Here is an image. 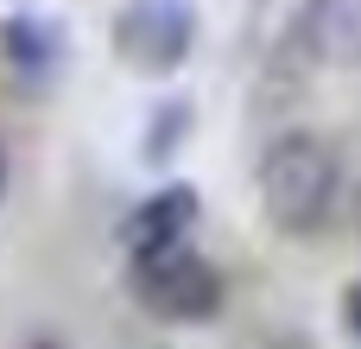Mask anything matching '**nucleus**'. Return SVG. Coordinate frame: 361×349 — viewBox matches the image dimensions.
Returning <instances> with one entry per match:
<instances>
[{
    "instance_id": "obj_1",
    "label": "nucleus",
    "mask_w": 361,
    "mask_h": 349,
    "mask_svg": "<svg viewBox=\"0 0 361 349\" xmlns=\"http://www.w3.org/2000/svg\"><path fill=\"white\" fill-rule=\"evenodd\" d=\"M343 165L317 134H279L260 159V210L286 235H317L336 210Z\"/></svg>"
},
{
    "instance_id": "obj_2",
    "label": "nucleus",
    "mask_w": 361,
    "mask_h": 349,
    "mask_svg": "<svg viewBox=\"0 0 361 349\" xmlns=\"http://www.w3.org/2000/svg\"><path fill=\"white\" fill-rule=\"evenodd\" d=\"M127 292L159 324H209L222 312V273L197 248H184V242L127 261Z\"/></svg>"
},
{
    "instance_id": "obj_3",
    "label": "nucleus",
    "mask_w": 361,
    "mask_h": 349,
    "mask_svg": "<svg viewBox=\"0 0 361 349\" xmlns=\"http://www.w3.org/2000/svg\"><path fill=\"white\" fill-rule=\"evenodd\" d=\"M108 45L133 76L165 83L184 70V57L197 45V13H190V0H127L108 25Z\"/></svg>"
},
{
    "instance_id": "obj_4",
    "label": "nucleus",
    "mask_w": 361,
    "mask_h": 349,
    "mask_svg": "<svg viewBox=\"0 0 361 349\" xmlns=\"http://www.w3.org/2000/svg\"><path fill=\"white\" fill-rule=\"evenodd\" d=\"M190 223H197V184L171 178L165 191H152V197H140V203L127 210V223H121V248H127V261L159 254V248L184 242Z\"/></svg>"
},
{
    "instance_id": "obj_5",
    "label": "nucleus",
    "mask_w": 361,
    "mask_h": 349,
    "mask_svg": "<svg viewBox=\"0 0 361 349\" xmlns=\"http://www.w3.org/2000/svg\"><path fill=\"white\" fill-rule=\"evenodd\" d=\"M6 64L19 70V76H32V83H44L57 64H63V25L57 19H44V13H19V19H6Z\"/></svg>"
},
{
    "instance_id": "obj_6",
    "label": "nucleus",
    "mask_w": 361,
    "mask_h": 349,
    "mask_svg": "<svg viewBox=\"0 0 361 349\" xmlns=\"http://www.w3.org/2000/svg\"><path fill=\"white\" fill-rule=\"evenodd\" d=\"M184 134H190V102H184V95H165V102L152 108V121H146L140 159H146V165H165V159L184 146Z\"/></svg>"
},
{
    "instance_id": "obj_7",
    "label": "nucleus",
    "mask_w": 361,
    "mask_h": 349,
    "mask_svg": "<svg viewBox=\"0 0 361 349\" xmlns=\"http://www.w3.org/2000/svg\"><path fill=\"white\" fill-rule=\"evenodd\" d=\"M343 331H349V337H361V280L343 292Z\"/></svg>"
},
{
    "instance_id": "obj_8",
    "label": "nucleus",
    "mask_w": 361,
    "mask_h": 349,
    "mask_svg": "<svg viewBox=\"0 0 361 349\" xmlns=\"http://www.w3.org/2000/svg\"><path fill=\"white\" fill-rule=\"evenodd\" d=\"M0 197H6V159H0Z\"/></svg>"
},
{
    "instance_id": "obj_9",
    "label": "nucleus",
    "mask_w": 361,
    "mask_h": 349,
    "mask_svg": "<svg viewBox=\"0 0 361 349\" xmlns=\"http://www.w3.org/2000/svg\"><path fill=\"white\" fill-rule=\"evenodd\" d=\"M25 349H57V343H25Z\"/></svg>"
},
{
    "instance_id": "obj_10",
    "label": "nucleus",
    "mask_w": 361,
    "mask_h": 349,
    "mask_svg": "<svg viewBox=\"0 0 361 349\" xmlns=\"http://www.w3.org/2000/svg\"><path fill=\"white\" fill-rule=\"evenodd\" d=\"M355 229H361V203H355Z\"/></svg>"
}]
</instances>
